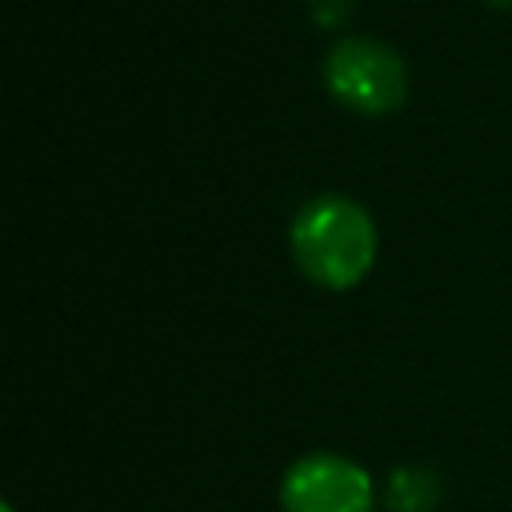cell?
<instances>
[{"label": "cell", "mask_w": 512, "mask_h": 512, "mask_svg": "<svg viewBox=\"0 0 512 512\" xmlns=\"http://www.w3.org/2000/svg\"><path fill=\"white\" fill-rule=\"evenodd\" d=\"M288 252L308 284L324 292H348L372 272L380 256V232L360 200L344 192H320L296 208L288 224Z\"/></svg>", "instance_id": "1"}, {"label": "cell", "mask_w": 512, "mask_h": 512, "mask_svg": "<svg viewBox=\"0 0 512 512\" xmlns=\"http://www.w3.org/2000/svg\"><path fill=\"white\" fill-rule=\"evenodd\" d=\"M328 96L356 116H392L404 108L412 76L404 56L380 36H340L320 64Z\"/></svg>", "instance_id": "2"}, {"label": "cell", "mask_w": 512, "mask_h": 512, "mask_svg": "<svg viewBox=\"0 0 512 512\" xmlns=\"http://www.w3.org/2000/svg\"><path fill=\"white\" fill-rule=\"evenodd\" d=\"M372 472L340 452H308L280 476V512H376Z\"/></svg>", "instance_id": "3"}, {"label": "cell", "mask_w": 512, "mask_h": 512, "mask_svg": "<svg viewBox=\"0 0 512 512\" xmlns=\"http://www.w3.org/2000/svg\"><path fill=\"white\" fill-rule=\"evenodd\" d=\"M440 504V476L424 464H400L380 488L384 512H432Z\"/></svg>", "instance_id": "4"}, {"label": "cell", "mask_w": 512, "mask_h": 512, "mask_svg": "<svg viewBox=\"0 0 512 512\" xmlns=\"http://www.w3.org/2000/svg\"><path fill=\"white\" fill-rule=\"evenodd\" d=\"M352 12V0H316V24H340Z\"/></svg>", "instance_id": "5"}, {"label": "cell", "mask_w": 512, "mask_h": 512, "mask_svg": "<svg viewBox=\"0 0 512 512\" xmlns=\"http://www.w3.org/2000/svg\"><path fill=\"white\" fill-rule=\"evenodd\" d=\"M484 4H492V8H512V0H484Z\"/></svg>", "instance_id": "6"}]
</instances>
